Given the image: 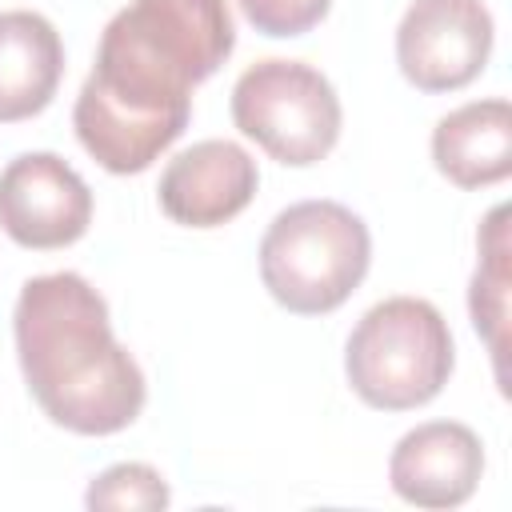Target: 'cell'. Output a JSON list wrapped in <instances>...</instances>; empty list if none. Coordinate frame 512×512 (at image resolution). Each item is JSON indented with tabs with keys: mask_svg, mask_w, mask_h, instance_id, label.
<instances>
[{
	"mask_svg": "<svg viewBox=\"0 0 512 512\" xmlns=\"http://www.w3.org/2000/svg\"><path fill=\"white\" fill-rule=\"evenodd\" d=\"M340 96L304 60H260L232 84V124L272 160L308 168L340 140Z\"/></svg>",
	"mask_w": 512,
	"mask_h": 512,
	"instance_id": "cell-5",
	"label": "cell"
},
{
	"mask_svg": "<svg viewBox=\"0 0 512 512\" xmlns=\"http://www.w3.org/2000/svg\"><path fill=\"white\" fill-rule=\"evenodd\" d=\"M452 360L448 320L420 296H388L372 304L344 348L352 392L384 412H408L436 400L452 376Z\"/></svg>",
	"mask_w": 512,
	"mask_h": 512,
	"instance_id": "cell-4",
	"label": "cell"
},
{
	"mask_svg": "<svg viewBox=\"0 0 512 512\" xmlns=\"http://www.w3.org/2000/svg\"><path fill=\"white\" fill-rule=\"evenodd\" d=\"M92 224L84 176L56 152H24L0 172V228L20 248H68Z\"/></svg>",
	"mask_w": 512,
	"mask_h": 512,
	"instance_id": "cell-7",
	"label": "cell"
},
{
	"mask_svg": "<svg viewBox=\"0 0 512 512\" xmlns=\"http://www.w3.org/2000/svg\"><path fill=\"white\" fill-rule=\"evenodd\" d=\"M236 4L248 16V24L264 36H304L332 8V0H236Z\"/></svg>",
	"mask_w": 512,
	"mask_h": 512,
	"instance_id": "cell-14",
	"label": "cell"
},
{
	"mask_svg": "<svg viewBox=\"0 0 512 512\" xmlns=\"http://www.w3.org/2000/svg\"><path fill=\"white\" fill-rule=\"evenodd\" d=\"M236 48L228 0H132L96 48L72 124L84 152L116 172H144L188 124L192 88Z\"/></svg>",
	"mask_w": 512,
	"mask_h": 512,
	"instance_id": "cell-1",
	"label": "cell"
},
{
	"mask_svg": "<svg viewBox=\"0 0 512 512\" xmlns=\"http://www.w3.org/2000/svg\"><path fill=\"white\" fill-rule=\"evenodd\" d=\"M372 260L368 224L336 200H300L284 208L260 240V280L268 296L296 316L340 308Z\"/></svg>",
	"mask_w": 512,
	"mask_h": 512,
	"instance_id": "cell-3",
	"label": "cell"
},
{
	"mask_svg": "<svg viewBox=\"0 0 512 512\" xmlns=\"http://www.w3.org/2000/svg\"><path fill=\"white\" fill-rule=\"evenodd\" d=\"M256 160L232 140H200L168 160L160 176V208L184 228H220L256 196Z\"/></svg>",
	"mask_w": 512,
	"mask_h": 512,
	"instance_id": "cell-8",
	"label": "cell"
},
{
	"mask_svg": "<svg viewBox=\"0 0 512 512\" xmlns=\"http://www.w3.org/2000/svg\"><path fill=\"white\" fill-rule=\"evenodd\" d=\"M88 508H164L168 484L152 464H112L88 484Z\"/></svg>",
	"mask_w": 512,
	"mask_h": 512,
	"instance_id": "cell-13",
	"label": "cell"
},
{
	"mask_svg": "<svg viewBox=\"0 0 512 512\" xmlns=\"http://www.w3.org/2000/svg\"><path fill=\"white\" fill-rule=\"evenodd\" d=\"M64 72V44L48 16L0 12V124L44 112Z\"/></svg>",
	"mask_w": 512,
	"mask_h": 512,
	"instance_id": "cell-10",
	"label": "cell"
},
{
	"mask_svg": "<svg viewBox=\"0 0 512 512\" xmlns=\"http://www.w3.org/2000/svg\"><path fill=\"white\" fill-rule=\"evenodd\" d=\"M508 208L500 204L488 220H484V236H480V268L472 276L468 288V308H472V324L476 332L488 340L492 360H496V376L504 372V312H508Z\"/></svg>",
	"mask_w": 512,
	"mask_h": 512,
	"instance_id": "cell-12",
	"label": "cell"
},
{
	"mask_svg": "<svg viewBox=\"0 0 512 512\" xmlns=\"http://www.w3.org/2000/svg\"><path fill=\"white\" fill-rule=\"evenodd\" d=\"M492 32L484 0H412L396 28V64L420 92H456L484 72Z\"/></svg>",
	"mask_w": 512,
	"mask_h": 512,
	"instance_id": "cell-6",
	"label": "cell"
},
{
	"mask_svg": "<svg viewBox=\"0 0 512 512\" xmlns=\"http://www.w3.org/2000/svg\"><path fill=\"white\" fill-rule=\"evenodd\" d=\"M432 160L456 188H488L512 172V104L472 100L432 128Z\"/></svg>",
	"mask_w": 512,
	"mask_h": 512,
	"instance_id": "cell-11",
	"label": "cell"
},
{
	"mask_svg": "<svg viewBox=\"0 0 512 512\" xmlns=\"http://www.w3.org/2000/svg\"><path fill=\"white\" fill-rule=\"evenodd\" d=\"M484 472V444L468 424L428 420L404 432L388 460V480L400 500L416 508L464 504Z\"/></svg>",
	"mask_w": 512,
	"mask_h": 512,
	"instance_id": "cell-9",
	"label": "cell"
},
{
	"mask_svg": "<svg viewBox=\"0 0 512 512\" xmlns=\"http://www.w3.org/2000/svg\"><path fill=\"white\" fill-rule=\"evenodd\" d=\"M16 360L44 416L80 436H112L144 408V372L112 336L104 296L80 272L32 276L12 312Z\"/></svg>",
	"mask_w": 512,
	"mask_h": 512,
	"instance_id": "cell-2",
	"label": "cell"
}]
</instances>
